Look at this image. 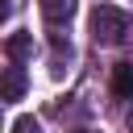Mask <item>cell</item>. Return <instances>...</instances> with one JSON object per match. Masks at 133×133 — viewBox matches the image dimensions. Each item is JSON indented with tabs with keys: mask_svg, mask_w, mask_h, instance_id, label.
I'll return each instance as SVG.
<instances>
[{
	"mask_svg": "<svg viewBox=\"0 0 133 133\" xmlns=\"http://www.w3.org/2000/svg\"><path fill=\"white\" fill-rule=\"evenodd\" d=\"M125 33H129V17L121 8H112V4H96V12H91V37H96V46H112Z\"/></svg>",
	"mask_w": 133,
	"mask_h": 133,
	"instance_id": "6da1fadb",
	"label": "cell"
},
{
	"mask_svg": "<svg viewBox=\"0 0 133 133\" xmlns=\"http://www.w3.org/2000/svg\"><path fill=\"white\" fill-rule=\"evenodd\" d=\"M75 4H79V0H42V17H46L50 25H62V21L75 17Z\"/></svg>",
	"mask_w": 133,
	"mask_h": 133,
	"instance_id": "7a4b0ae2",
	"label": "cell"
},
{
	"mask_svg": "<svg viewBox=\"0 0 133 133\" xmlns=\"http://www.w3.org/2000/svg\"><path fill=\"white\" fill-rule=\"evenodd\" d=\"M4 50H8L12 62H25V58L33 54V37H29V33H12V37L4 42Z\"/></svg>",
	"mask_w": 133,
	"mask_h": 133,
	"instance_id": "3957f363",
	"label": "cell"
},
{
	"mask_svg": "<svg viewBox=\"0 0 133 133\" xmlns=\"http://www.w3.org/2000/svg\"><path fill=\"white\" fill-rule=\"evenodd\" d=\"M112 91L116 96H133V62H116L112 66Z\"/></svg>",
	"mask_w": 133,
	"mask_h": 133,
	"instance_id": "277c9868",
	"label": "cell"
},
{
	"mask_svg": "<svg viewBox=\"0 0 133 133\" xmlns=\"http://www.w3.org/2000/svg\"><path fill=\"white\" fill-rule=\"evenodd\" d=\"M21 91H25L21 66H8V71H4V100H21Z\"/></svg>",
	"mask_w": 133,
	"mask_h": 133,
	"instance_id": "5b68a950",
	"label": "cell"
},
{
	"mask_svg": "<svg viewBox=\"0 0 133 133\" xmlns=\"http://www.w3.org/2000/svg\"><path fill=\"white\" fill-rule=\"evenodd\" d=\"M12 133H37V121L33 116H17L12 121Z\"/></svg>",
	"mask_w": 133,
	"mask_h": 133,
	"instance_id": "8992f818",
	"label": "cell"
}]
</instances>
